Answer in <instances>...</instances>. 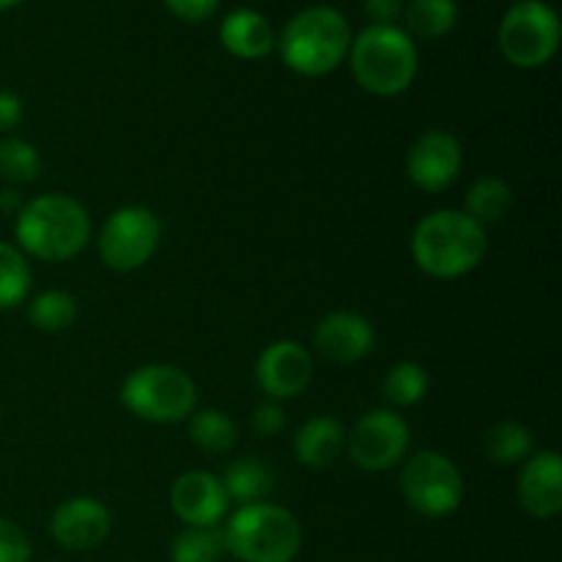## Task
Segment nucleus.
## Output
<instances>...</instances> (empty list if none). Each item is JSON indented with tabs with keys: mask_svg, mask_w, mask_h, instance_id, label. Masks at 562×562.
Returning <instances> with one entry per match:
<instances>
[{
	"mask_svg": "<svg viewBox=\"0 0 562 562\" xmlns=\"http://www.w3.org/2000/svg\"><path fill=\"white\" fill-rule=\"evenodd\" d=\"M225 552L239 562H294L302 549V527L280 505H245L223 530Z\"/></svg>",
	"mask_w": 562,
	"mask_h": 562,
	"instance_id": "39448f33",
	"label": "nucleus"
},
{
	"mask_svg": "<svg viewBox=\"0 0 562 562\" xmlns=\"http://www.w3.org/2000/svg\"><path fill=\"white\" fill-rule=\"evenodd\" d=\"M274 47L291 71L322 77L338 69L349 55L351 27L333 5H307L285 22Z\"/></svg>",
	"mask_w": 562,
	"mask_h": 562,
	"instance_id": "7ed1b4c3",
	"label": "nucleus"
},
{
	"mask_svg": "<svg viewBox=\"0 0 562 562\" xmlns=\"http://www.w3.org/2000/svg\"><path fill=\"white\" fill-rule=\"evenodd\" d=\"M521 508L536 519H554L562 510V461L554 450H541L532 453L521 464L519 486Z\"/></svg>",
	"mask_w": 562,
	"mask_h": 562,
	"instance_id": "dca6fc26",
	"label": "nucleus"
},
{
	"mask_svg": "<svg viewBox=\"0 0 562 562\" xmlns=\"http://www.w3.org/2000/svg\"><path fill=\"white\" fill-rule=\"evenodd\" d=\"M406 0H362V9L371 16V25H395L404 16Z\"/></svg>",
	"mask_w": 562,
	"mask_h": 562,
	"instance_id": "2f4dec72",
	"label": "nucleus"
},
{
	"mask_svg": "<svg viewBox=\"0 0 562 562\" xmlns=\"http://www.w3.org/2000/svg\"><path fill=\"white\" fill-rule=\"evenodd\" d=\"M220 42L234 58L261 60L274 53L278 36H274L272 22L261 11L241 5V9L225 14V20L220 22Z\"/></svg>",
	"mask_w": 562,
	"mask_h": 562,
	"instance_id": "f3484780",
	"label": "nucleus"
},
{
	"mask_svg": "<svg viewBox=\"0 0 562 562\" xmlns=\"http://www.w3.org/2000/svg\"><path fill=\"white\" fill-rule=\"evenodd\" d=\"M346 445L344 426L335 417H313L296 431L294 456L311 470H324L340 456Z\"/></svg>",
	"mask_w": 562,
	"mask_h": 562,
	"instance_id": "a211bd4d",
	"label": "nucleus"
},
{
	"mask_svg": "<svg viewBox=\"0 0 562 562\" xmlns=\"http://www.w3.org/2000/svg\"><path fill=\"white\" fill-rule=\"evenodd\" d=\"M401 494L406 505L426 519L456 514L464 499V481L453 461L437 450L412 456L401 472Z\"/></svg>",
	"mask_w": 562,
	"mask_h": 562,
	"instance_id": "6e6552de",
	"label": "nucleus"
},
{
	"mask_svg": "<svg viewBox=\"0 0 562 562\" xmlns=\"http://www.w3.org/2000/svg\"><path fill=\"white\" fill-rule=\"evenodd\" d=\"M459 20V3L456 0H409L404 5L406 33L417 38H442L448 36Z\"/></svg>",
	"mask_w": 562,
	"mask_h": 562,
	"instance_id": "aec40b11",
	"label": "nucleus"
},
{
	"mask_svg": "<svg viewBox=\"0 0 562 562\" xmlns=\"http://www.w3.org/2000/svg\"><path fill=\"white\" fill-rule=\"evenodd\" d=\"M159 220L146 206H121L99 231V256L115 272H135L151 261L159 247Z\"/></svg>",
	"mask_w": 562,
	"mask_h": 562,
	"instance_id": "1a4fd4ad",
	"label": "nucleus"
},
{
	"mask_svg": "<svg viewBox=\"0 0 562 562\" xmlns=\"http://www.w3.org/2000/svg\"><path fill=\"white\" fill-rule=\"evenodd\" d=\"M190 439L198 450H203V453L223 456L236 445V426L234 420L220 409L192 412Z\"/></svg>",
	"mask_w": 562,
	"mask_h": 562,
	"instance_id": "b1692460",
	"label": "nucleus"
},
{
	"mask_svg": "<svg viewBox=\"0 0 562 562\" xmlns=\"http://www.w3.org/2000/svg\"><path fill=\"white\" fill-rule=\"evenodd\" d=\"M22 0H0V11H9V9H14V5H20Z\"/></svg>",
	"mask_w": 562,
	"mask_h": 562,
	"instance_id": "f704fd0d",
	"label": "nucleus"
},
{
	"mask_svg": "<svg viewBox=\"0 0 562 562\" xmlns=\"http://www.w3.org/2000/svg\"><path fill=\"white\" fill-rule=\"evenodd\" d=\"M225 541L217 527H184L170 543V562H223Z\"/></svg>",
	"mask_w": 562,
	"mask_h": 562,
	"instance_id": "bb28decb",
	"label": "nucleus"
},
{
	"mask_svg": "<svg viewBox=\"0 0 562 562\" xmlns=\"http://www.w3.org/2000/svg\"><path fill=\"white\" fill-rule=\"evenodd\" d=\"M31 294V263L20 247L0 241V311L22 305Z\"/></svg>",
	"mask_w": 562,
	"mask_h": 562,
	"instance_id": "393cba45",
	"label": "nucleus"
},
{
	"mask_svg": "<svg viewBox=\"0 0 562 562\" xmlns=\"http://www.w3.org/2000/svg\"><path fill=\"white\" fill-rule=\"evenodd\" d=\"M256 379L272 401L302 395L313 379V357L296 340H274L256 362Z\"/></svg>",
	"mask_w": 562,
	"mask_h": 562,
	"instance_id": "ddd939ff",
	"label": "nucleus"
},
{
	"mask_svg": "<svg viewBox=\"0 0 562 562\" xmlns=\"http://www.w3.org/2000/svg\"><path fill=\"white\" fill-rule=\"evenodd\" d=\"M42 176V157L36 146L22 137H3L0 140V179L9 184H31Z\"/></svg>",
	"mask_w": 562,
	"mask_h": 562,
	"instance_id": "cd10ccee",
	"label": "nucleus"
},
{
	"mask_svg": "<svg viewBox=\"0 0 562 562\" xmlns=\"http://www.w3.org/2000/svg\"><path fill=\"white\" fill-rule=\"evenodd\" d=\"M532 453H536V437L521 423L503 420L488 428L486 456L494 464H525Z\"/></svg>",
	"mask_w": 562,
	"mask_h": 562,
	"instance_id": "4be33fe9",
	"label": "nucleus"
},
{
	"mask_svg": "<svg viewBox=\"0 0 562 562\" xmlns=\"http://www.w3.org/2000/svg\"><path fill=\"white\" fill-rule=\"evenodd\" d=\"M0 209H3V212H20V198H16V192L14 190H3L0 192Z\"/></svg>",
	"mask_w": 562,
	"mask_h": 562,
	"instance_id": "72a5a7b5",
	"label": "nucleus"
},
{
	"mask_svg": "<svg viewBox=\"0 0 562 562\" xmlns=\"http://www.w3.org/2000/svg\"><path fill=\"white\" fill-rule=\"evenodd\" d=\"M313 344H316L318 355L327 357L329 362L349 366V362H360L371 355L376 346V329L360 313L335 311L316 324Z\"/></svg>",
	"mask_w": 562,
	"mask_h": 562,
	"instance_id": "2eb2a0df",
	"label": "nucleus"
},
{
	"mask_svg": "<svg viewBox=\"0 0 562 562\" xmlns=\"http://www.w3.org/2000/svg\"><path fill=\"white\" fill-rule=\"evenodd\" d=\"M349 456L360 470L384 472L398 464L409 448V426L390 409L368 412L346 437Z\"/></svg>",
	"mask_w": 562,
	"mask_h": 562,
	"instance_id": "9d476101",
	"label": "nucleus"
},
{
	"mask_svg": "<svg viewBox=\"0 0 562 562\" xmlns=\"http://www.w3.org/2000/svg\"><path fill=\"white\" fill-rule=\"evenodd\" d=\"M514 206V190L497 176H483L467 190L464 214L475 220L477 225H494L505 220V214Z\"/></svg>",
	"mask_w": 562,
	"mask_h": 562,
	"instance_id": "412c9836",
	"label": "nucleus"
},
{
	"mask_svg": "<svg viewBox=\"0 0 562 562\" xmlns=\"http://www.w3.org/2000/svg\"><path fill=\"white\" fill-rule=\"evenodd\" d=\"M464 151L459 137L445 130H428L412 143L406 154V176L423 192H445L459 179Z\"/></svg>",
	"mask_w": 562,
	"mask_h": 562,
	"instance_id": "9b49d317",
	"label": "nucleus"
},
{
	"mask_svg": "<svg viewBox=\"0 0 562 562\" xmlns=\"http://www.w3.org/2000/svg\"><path fill=\"white\" fill-rule=\"evenodd\" d=\"M113 516L99 499L71 497L55 508L49 519V536L66 552H91L108 541Z\"/></svg>",
	"mask_w": 562,
	"mask_h": 562,
	"instance_id": "f8f14e48",
	"label": "nucleus"
},
{
	"mask_svg": "<svg viewBox=\"0 0 562 562\" xmlns=\"http://www.w3.org/2000/svg\"><path fill=\"white\" fill-rule=\"evenodd\" d=\"M220 483H223L228 499L239 503V508L267 503V497L272 494V472L256 459H239L228 464Z\"/></svg>",
	"mask_w": 562,
	"mask_h": 562,
	"instance_id": "6ab92c4d",
	"label": "nucleus"
},
{
	"mask_svg": "<svg viewBox=\"0 0 562 562\" xmlns=\"http://www.w3.org/2000/svg\"><path fill=\"white\" fill-rule=\"evenodd\" d=\"M170 505L187 527H217L228 514L231 499L220 477H214L212 472L192 470L176 477L170 488Z\"/></svg>",
	"mask_w": 562,
	"mask_h": 562,
	"instance_id": "4468645a",
	"label": "nucleus"
},
{
	"mask_svg": "<svg viewBox=\"0 0 562 562\" xmlns=\"http://www.w3.org/2000/svg\"><path fill=\"white\" fill-rule=\"evenodd\" d=\"M428 393V373L420 362H398V366L390 368V373L382 382V395L390 406H415L426 398Z\"/></svg>",
	"mask_w": 562,
	"mask_h": 562,
	"instance_id": "a878e982",
	"label": "nucleus"
},
{
	"mask_svg": "<svg viewBox=\"0 0 562 562\" xmlns=\"http://www.w3.org/2000/svg\"><path fill=\"white\" fill-rule=\"evenodd\" d=\"M121 404L146 423H181L195 412L198 390L190 373L168 362L140 366L121 384Z\"/></svg>",
	"mask_w": 562,
	"mask_h": 562,
	"instance_id": "423d86ee",
	"label": "nucleus"
},
{
	"mask_svg": "<svg viewBox=\"0 0 562 562\" xmlns=\"http://www.w3.org/2000/svg\"><path fill=\"white\" fill-rule=\"evenodd\" d=\"M499 53L516 69L549 64L560 47V16L547 0H519L505 11L497 31Z\"/></svg>",
	"mask_w": 562,
	"mask_h": 562,
	"instance_id": "0eeeda50",
	"label": "nucleus"
},
{
	"mask_svg": "<svg viewBox=\"0 0 562 562\" xmlns=\"http://www.w3.org/2000/svg\"><path fill=\"white\" fill-rule=\"evenodd\" d=\"M351 71L373 97H398L417 77V47L398 25H368L349 47Z\"/></svg>",
	"mask_w": 562,
	"mask_h": 562,
	"instance_id": "20e7f679",
	"label": "nucleus"
},
{
	"mask_svg": "<svg viewBox=\"0 0 562 562\" xmlns=\"http://www.w3.org/2000/svg\"><path fill=\"white\" fill-rule=\"evenodd\" d=\"M252 428H256L261 437H278L285 428V412L278 401H263L261 406H256L252 412Z\"/></svg>",
	"mask_w": 562,
	"mask_h": 562,
	"instance_id": "c756f323",
	"label": "nucleus"
},
{
	"mask_svg": "<svg viewBox=\"0 0 562 562\" xmlns=\"http://www.w3.org/2000/svg\"><path fill=\"white\" fill-rule=\"evenodd\" d=\"M14 234L20 250L38 261H69L91 239V217L75 198L47 192L16 212Z\"/></svg>",
	"mask_w": 562,
	"mask_h": 562,
	"instance_id": "f03ea898",
	"label": "nucleus"
},
{
	"mask_svg": "<svg viewBox=\"0 0 562 562\" xmlns=\"http://www.w3.org/2000/svg\"><path fill=\"white\" fill-rule=\"evenodd\" d=\"M27 318L38 333H64L77 318V300L69 291L49 289L27 302Z\"/></svg>",
	"mask_w": 562,
	"mask_h": 562,
	"instance_id": "5701e85b",
	"label": "nucleus"
},
{
	"mask_svg": "<svg viewBox=\"0 0 562 562\" xmlns=\"http://www.w3.org/2000/svg\"><path fill=\"white\" fill-rule=\"evenodd\" d=\"M33 547L20 525L0 516V562H31Z\"/></svg>",
	"mask_w": 562,
	"mask_h": 562,
	"instance_id": "c85d7f7f",
	"label": "nucleus"
},
{
	"mask_svg": "<svg viewBox=\"0 0 562 562\" xmlns=\"http://www.w3.org/2000/svg\"><path fill=\"white\" fill-rule=\"evenodd\" d=\"M173 16L184 22H203L220 9V0H162Z\"/></svg>",
	"mask_w": 562,
	"mask_h": 562,
	"instance_id": "7c9ffc66",
	"label": "nucleus"
},
{
	"mask_svg": "<svg viewBox=\"0 0 562 562\" xmlns=\"http://www.w3.org/2000/svg\"><path fill=\"white\" fill-rule=\"evenodd\" d=\"M22 115H25L22 99L11 91H0V135L9 137L22 124Z\"/></svg>",
	"mask_w": 562,
	"mask_h": 562,
	"instance_id": "473e14b6",
	"label": "nucleus"
},
{
	"mask_svg": "<svg viewBox=\"0 0 562 562\" xmlns=\"http://www.w3.org/2000/svg\"><path fill=\"white\" fill-rule=\"evenodd\" d=\"M488 250V236L483 225L456 209H439L417 223L412 236V256L417 267L439 280H453L470 274Z\"/></svg>",
	"mask_w": 562,
	"mask_h": 562,
	"instance_id": "f257e3e1",
	"label": "nucleus"
}]
</instances>
